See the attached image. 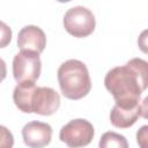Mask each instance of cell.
Listing matches in <instances>:
<instances>
[{
	"instance_id": "6da1fadb",
	"label": "cell",
	"mask_w": 148,
	"mask_h": 148,
	"mask_svg": "<svg viewBox=\"0 0 148 148\" xmlns=\"http://www.w3.org/2000/svg\"><path fill=\"white\" fill-rule=\"evenodd\" d=\"M147 66L146 60L133 58L126 65L113 67L106 73L104 86L118 106L133 108L140 104L141 94L148 84Z\"/></svg>"
},
{
	"instance_id": "7a4b0ae2",
	"label": "cell",
	"mask_w": 148,
	"mask_h": 148,
	"mask_svg": "<svg viewBox=\"0 0 148 148\" xmlns=\"http://www.w3.org/2000/svg\"><path fill=\"white\" fill-rule=\"evenodd\" d=\"M15 105L24 113L51 116L60 106L59 94L50 87H37L35 82L17 83L13 91Z\"/></svg>"
},
{
	"instance_id": "3957f363",
	"label": "cell",
	"mask_w": 148,
	"mask_h": 148,
	"mask_svg": "<svg viewBox=\"0 0 148 148\" xmlns=\"http://www.w3.org/2000/svg\"><path fill=\"white\" fill-rule=\"evenodd\" d=\"M58 82L62 95L69 99H80L91 89V80L87 66L77 59L62 62L57 72Z\"/></svg>"
},
{
	"instance_id": "277c9868",
	"label": "cell",
	"mask_w": 148,
	"mask_h": 148,
	"mask_svg": "<svg viewBox=\"0 0 148 148\" xmlns=\"http://www.w3.org/2000/svg\"><path fill=\"white\" fill-rule=\"evenodd\" d=\"M64 27L68 34L82 38L89 36L96 25V20L90 9L83 6H74L64 15Z\"/></svg>"
},
{
	"instance_id": "5b68a950",
	"label": "cell",
	"mask_w": 148,
	"mask_h": 148,
	"mask_svg": "<svg viewBox=\"0 0 148 148\" xmlns=\"http://www.w3.org/2000/svg\"><path fill=\"white\" fill-rule=\"evenodd\" d=\"M59 138L71 148H81L91 142L94 126L87 119H73L61 127Z\"/></svg>"
},
{
	"instance_id": "8992f818",
	"label": "cell",
	"mask_w": 148,
	"mask_h": 148,
	"mask_svg": "<svg viewBox=\"0 0 148 148\" xmlns=\"http://www.w3.org/2000/svg\"><path fill=\"white\" fill-rule=\"evenodd\" d=\"M42 71L39 54L32 51H20L13 59V75L17 83L35 82Z\"/></svg>"
},
{
	"instance_id": "52a82bcc",
	"label": "cell",
	"mask_w": 148,
	"mask_h": 148,
	"mask_svg": "<svg viewBox=\"0 0 148 148\" xmlns=\"http://www.w3.org/2000/svg\"><path fill=\"white\" fill-rule=\"evenodd\" d=\"M22 138L24 143L30 148H43L51 142L52 127L47 123L30 121L22 128Z\"/></svg>"
},
{
	"instance_id": "ba28073f",
	"label": "cell",
	"mask_w": 148,
	"mask_h": 148,
	"mask_svg": "<svg viewBox=\"0 0 148 148\" xmlns=\"http://www.w3.org/2000/svg\"><path fill=\"white\" fill-rule=\"evenodd\" d=\"M17 46L21 51H32L39 54L46 46L45 32L37 25H25L18 31Z\"/></svg>"
},
{
	"instance_id": "9c48e42d",
	"label": "cell",
	"mask_w": 148,
	"mask_h": 148,
	"mask_svg": "<svg viewBox=\"0 0 148 148\" xmlns=\"http://www.w3.org/2000/svg\"><path fill=\"white\" fill-rule=\"evenodd\" d=\"M146 103L147 98L143 99L142 104L140 103L133 108H121L114 104L110 112L111 124L118 128H128L133 126L139 117L146 118Z\"/></svg>"
},
{
	"instance_id": "30bf717a",
	"label": "cell",
	"mask_w": 148,
	"mask_h": 148,
	"mask_svg": "<svg viewBox=\"0 0 148 148\" xmlns=\"http://www.w3.org/2000/svg\"><path fill=\"white\" fill-rule=\"evenodd\" d=\"M98 148H128L126 138L116 132H105L98 142Z\"/></svg>"
},
{
	"instance_id": "8fae6325",
	"label": "cell",
	"mask_w": 148,
	"mask_h": 148,
	"mask_svg": "<svg viewBox=\"0 0 148 148\" xmlns=\"http://www.w3.org/2000/svg\"><path fill=\"white\" fill-rule=\"evenodd\" d=\"M14 136L12 132L6 127L0 125V148H13Z\"/></svg>"
},
{
	"instance_id": "7c38bea8",
	"label": "cell",
	"mask_w": 148,
	"mask_h": 148,
	"mask_svg": "<svg viewBox=\"0 0 148 148\" xmlns=\"http://www.w3.org/2000/svg\"><path fill=\"white\" fill-rule=\"evenodd\" d=\"M10 40H12L10 27L3 21H0V49L6 47L10 43Z\"/></svg>"
},
{
	"instance_id": "4fadbf2b",
	"label": "cell",
	"mask_w": 148,
	"mask_h": 148,
	"mask_svg": "<svg viewBox=\"0 0 148 148\" xmlns=\"http://www.w3.org/2000/svg\"><path fill=\"white\" fill-rule=\"evenodd\" d=\"M147 130H148V126H142L138 133H136V140H138V143L140 145L141 148H146V138H147Z\"/></svg>"
},
{
	"instance_id": "5bb4252c",
	"label": "cell",
	"mask_w": 148,
	"mask_h": 148,
	"mask_svg": "<svg viewBox=\"0 0 148 148\" xmlns=\"http://www.w3.org/2000/svg\"><path fill=\"white\" fill-rule=\"evenodd\" d=\"M7 75V67H6V62L2 58H0V82H2L5 80Z\"/></svg>"
}]
</instances>
